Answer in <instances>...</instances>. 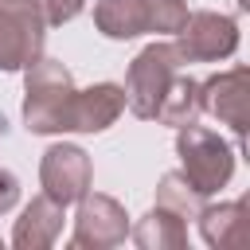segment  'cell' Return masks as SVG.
<instances>
[{
  "instance_id": "cell-15",
  "label": "cell",
  "mask_w": 250,
  "mask_h": 250,
  "mask_svg": "<svg viewBox=\"0 0 250 250\" xmlns=\"http://www.w3.org/2000/svg\"><path fill=\"white\" fill-rule=\"evenodd\" d=\"M156 207H168V211H176L180 219H195V211L203 207V195H195L191 184H188L180 172H168V176H160V184H156Z\"/></svg>"
},
{
  "instance_id": "cell-3",
  "label": "cell",
  "mask_w": 250,
  "mask_h": 250,
  "mask_svg": "<svg viewBox=\"0 0 250 250\" xmlns=\"http://www.w3.org/2000/svg\"><path fill=\"white\" fill-rule=\"evenodd\" d=\"M188 20V0H94V27L105 39L176 35Z\"/></svg>"
},
{
  "instance_id": "cell-12",
  "label": "cell",
  "mask_w": 250,
  "mask_h": 250,
  "mask_svg": "<svg viewBox=\"0 0 250 250\" xmlns=\"http://www.w3.org/2000/svg\"><path fill=\"white\" fill-rule=\"evenodd\" d=\"M199 234L211 250H238L246 242V199L230 203H203L195 211Z\"/></svg>"
},
{
  "instance_id": "cell-14",
  "label": "cell",
  "mask_w": 250,
  "mask_h": 250,
  "mask_svg": "<svg viewBox=\"0 0 250 250\" xmlns=\"http://www.w3.org/2000/svg\"><path fill=\"white\" fill-rule=\"evenodd\" d=\"M199 113H203L199 109V82L191 74H176L172 86H168V94H164V102H160V109H156V121L180 129V125L199 121Z\"/></svg>"
},
{
  "instance_id": "cell-5",
  "label": "cell",
  "mask_w": 250,
  "mask_h": 250,
  "mask_svg": "<svg viewBox=\"0 0 250 250\" xmlns=\"http://www.w3.org/2000/svg\"><path fill=\"white\" fill-rule=\"evenodd\" d=\"M47 23L39 0H0V70H27L43 55Z\"/></svg>"
},
{
  "instance_id": "cell-6",
  "label": "cell",
  "mask_w": 250,
  "mask_h": 250,
  "mask_svg": "<svg viewBox=\"0 0 250 250\" xmlns=\"http://www.w3.org/2000/svg\"><path fill=\"white\" fill-rule=\"evenodd\" d=\"M199 109L211 113L215 121H223L234 133L238 152H242L246 148V129H250V66L238 62V66L219 70L207 82H199Z\"/></svg>"
},
{
  "instance_id": "cell-17",
  "label": "cell",
  "mask_w": 250,
  "mask_h": 250,
  "mask_svg": "<svg viewBox=\"0 0 250 250\" xmlns=\"http://www.w3.org/2000/svg\"><path fill=\"white\" fill-rule=\"evenodd\" d=\"M16 203H20V180L8 168H0V215H8Z\"/></svg>"
},
{
  "instance_id": "cell-16",
  "label": "cell",
  "mask_w": 250,
  "mask_h": 250,
  "mask_svg": "<svg viewBox=\"0 0 250 250\" xmlns=\"http://www.w3.org/2000/svg\"><path fill=\"white\" fill-rule=\"evenodd\" d=\"M82 8H86V0H39V12H43V23H47V27L70 23Z\"/></svg>"
},
{
  "instance_id": "cell-8",
  "label": "cell",
  "mask_w": 250,
  "mask_h": 250,
  "mask_svg": "<svg viewBox=\"0 0 250 250\" xmlns=\"http://www.w3.org/2000/svg\"><path fill=\"white\" fill-rule=\"evenodd\" d=\"M125 238H129V215H125V207L113 195L86 191L78 199L70 246L74 250H109V246H121Z\"/></svg>"
},
{
  "instance_id": "cell-10",
  "label": "cell",
  "mask_w": 250,
  "mask_h": 250,
  "mask_svg": "<svg viewBox=\"0 0 250 250\" xmlns=\"http://www.w3.org/2000/svg\"><path fill=\"white\" fill-rule=\"evenodd\" d=\"M125 113V90L117 82H94L74 90L66 109V133H105Z\"/></svg>"
},
{
  "instance_id": "cell-7",
  "label": "cell",
  "mask_w": 250,
  "mask_h": 250,
  "mask_svg": "<svg viewBox=\"0 0 250 250\" xmlns=\"http://www.w3.org/2000/svg\"><path fill=\"white\" fill-rule=\"evenodd\" d=\"M176 51L184 62H223L238 51V23L227 12H188L184 27L176 31Z\"/></svg>"
},
{
  "instance_id": "cell-1",
  "label": "cell",
  "mask_w": 250,
  "mask_h": 250,
  "mask_svg": "<svg viewBox=\"0 0 250 250\" xmlns=\"http://www.w3.org/2000/svg\"><path fill=\"white\" fill-rule=\"evenodd\" d=\"M74 78L59 59L39 55L27 70H23V125L27 133L39 137H55L66 133V109L74 98Z\"/></svg>"
},
{
  "instance_id": "cell-11",
  "label": "cell",
  "mask_w": 250,
  "mask_h": 250,
  "mask_svg": "<svg viewBox=\"0 0 250 250\" xmlns=\"http://www.w3.org/2000/svg\"><path fill=\"white\" fill-rule=\"evenodd\" d=\"M62 203H55L51 195H35L23 211H20V219H16V227H12V246L16 250H47V246H55V238L62 234Z\"/></svg>"
},
{
  "instance_id": "cell-4",
  "label": "cell",
  "mask_w": 250,
  "mask_h": 250,
  "mask_svg": "<svg viewBox=\"0 0 250 250\" xmlns=\"http://www.w3.org/2000/svg\"><path fill=\"white\" fill-rule=\"evenodd\" d=\"M180 66H184V59H180L176 43H164V39L148 43L125 70V86L121 90H125L129 113L141 117V121H156V109H160L172 78L180 74Z\"/></svg>"
},
{
  "instance_id": "cell-2",
  "label": "cell",
  "mask_w": 250,
  "mask_h": 250,
  "mask_svg": "<svg viewBox=\"0 0 250 250\" xmlns=\"http://www.w3.org/2000/svg\"><path fill=\"white\" fill-rule=\"evenodd\" d=\"M176 156H180V176L191 184L195 195L207 199L230 184L238 152L215 129H203L199 121H191V125L176 129Z\"/></svg>"
},
{
  "instance_id": "cell-13",
  "label": "cell",
  "mask_w": 250,
  "mask_h": 250,
  "mask_svg": "<svg viewBox=\"0 0 250 250\" xmlns=\"http://www.w3.org/2000/svg\"><path fill=\"white\" fill-rule=\"evenodd\" d=\"M129 238L141 250H188V219L152 203V211L137 219V227H129Z\"/></svg>"
},
{
  "instance_id": "cell-9",
  "label": "cell",
  "mask_w": 250,
  "mask_h": 250,
  "mask_svg": "<svg viewBox=\"0 0 250 250\" xmlns=\"http://www.w3.org/2000/svg\"><path fill=\"white\" fill-rule=\"evenodd\" d=\"M90 180H94V164L86 156V148L78 145H51L39 160V184H43V195H51L55 203H78L86 191H90Z\"/></svg>"
}]
</instances>
